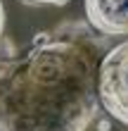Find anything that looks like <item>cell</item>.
I'll list each match as a JSON object with an SVG mask.
<instances>
[{
  "label": "cell",
  "mask_w": 128,
  "mask_h": 131,
  "mask_svg": "<svg viewBox=\"0 0 128 131\" xmlns=\"http://www.w3.org/2000/svg\"><path fill=\"white\" fill-rule=\"evenodd\" d=\"M97 93L102 110L128 126V41L104 52L97 74Z\"/></svg>",
  "instance_id": "2"
},
{
  "label": "cell",
  "mask_w": 128,
  "mask_h": 131,
  "mask_svg": "<svg viewBox=\"0 0 128 131\" xmlns=\"http://www.w3.org/2000/svg\"><path fill=\"white\" fill-rule=\"evenodd\" d=\"M24 3H29V5H55V7H62V5L69 3V0H24Z\"/></svg>",
  "instance_id": "4"
},
{
  "label": "cell",
  "mask_w": 128,
  "mask_h": 131,
  "mask_svg": "<svg viewBox=\"0 0 128 131\" xmlns=\"http://www.w3.org/2000/svg\"><path fill=\"white\" fill-rule=\"evenodd\" d=\"M86 19L97 34L128 36V0H83Z\"/></svg>",
  "instance_id": "3"
},
{
  "label": "cell",
  "mask_w": 128,
  "mask_h": 131,
  "mask_svg": "<svg viewBox=\"0 0 128 131\" xmlns=\"http://www.w3.org/2000/svg\"><path fill=\"white\" fill-rule=\"evenodd\" d=\"M5 41V7H3V0H0V43Z\"/></svg>",
  "instance_id": "5"
},
{
  "label": "cell",
  "mask_w": 128,
  "mask_h": 131,
  "mask_svg": "<svg viewBox=\"0 0 128 131\" xmlns=\"http://www.w3.org/2000/svg\"><path fill=\"white\" fill-rule=\"evenodd\" d=\"M0 43V131H88L100 114L97 74L107 36L69 19L17 55Z\"/></svg>",
  "instance_id": "1"
}]
</instances>
